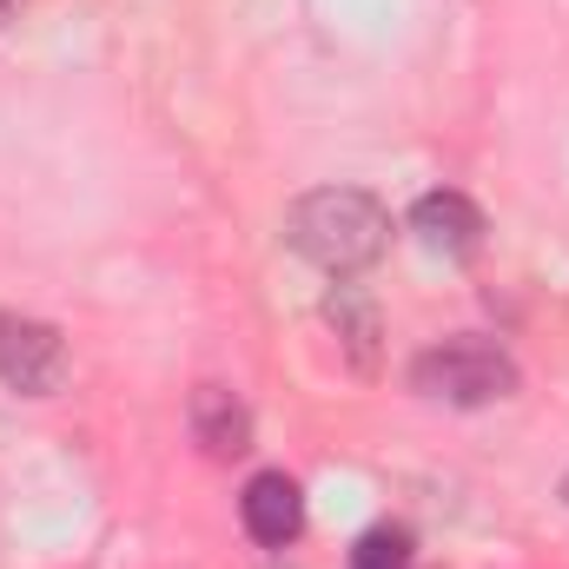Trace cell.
<instances>
[{
    "label": "cell",
    "instance_id": "6da1fadb",
    "mask_svg": "<svg viewBox=\"0 0 569 569\" xmlns=\"http://www.w3.org/2000/svg\"><path fill=\"white\" fill-rule=\"evenodd\" d=\"M284 246L331 279L371 272L391 252V212L365 186H318L284 206Z\"/></svg>",
    "mask_w": 569,
    "mask_h": 569
},
{
    "label": "cell",
    "instance_id": "7a4b0ae2",
    "mask_svg": "<svg viewBox=\"0 0 569 569\" xmlns=\"http://www.w3.org/2000/svg\"><path fill=\"white\" fill-rule=\"evenodd\" d=\"M411 391L430 405H450V411H483L517 391V358L490 338H443V345L418 351Z\"/></svg>",
    "mask_w": 569,
    "mask_h": 569
},
{
    "label": "cell",
    "instance_id": "3957f363",
    "mask_svg": "<svg viewBox=\"0 0 569 569\" xmlns=\"http://www.w3.org/2000/svg\"><path fill=\"white\" fill-rule=\"evenodd\" d=\"M0 385L20 398H53L67 385V338L47 318L0 311Z\"/></svg>",
    "mask_w": 569,
    "mask_h": 569
},
{
    "label": "cell",
    "instance_id": "277c9868",
    "mask_svg": "<svg viewBox=\"0 0 569 569\" xmlns=\"http://www.w3.org/2000/svg\"><path fill=\"white\" fill-rule=\"evenodd\" d=\"M411 232H418V246H425L430 259H443V266H470L477 252H483V212L463 199V192H425L418 206H411Z\"/></svg>",
    "mask_w": 569,
    "mask_h": 569
},
{
    "label": "cell",
    "instance_id": "5b68a950",
    "mask_svg": "<svg viewBox=\"0 0 569 569\" xmlns=\"http://www.w3.org/2000/svg\"><path fill=\"white\" fill-rule=\"evenodd\" d=\"M239 523L259 550H291L305 537V490L284 470H259L239 497Z\"/></svg>",
    "mask_w": 569,
    "mask_h": 569
},
{
    "label": "cell",
    "instance_id": "8992f818",
    "mask_svg": "<svg viewBox=\"0 0 569 569\" xmlns=\"http://www.w3.org/2000/svg\"><path fill=\"white\" fill-rule=\"evenodd\" d=\"M186 425H192V443L212 457V463H232L252 450V411L226 391V385H199L192 405H186Z\"/></svg>",
    "mask_w": 569,
    "mask_h": 569
},
{
    "label": "cell",
    "instance_id": "52a82bcc",
    "mask_svg": "<svg viewBox=\"0 0 569 569\" xmlns=\"http://www.w3.org/2000/svg\"><path fill=\"white\" fill-rule=\"evenodd\" d=\"M325 325L338 331V345H345V358H351V371H378V338H385V318H378V305L358 291V284H331V298H325Z\"/></svg>",
    "mask_w": 569,
    "mask_h": 569
},
{
    "label": "cell",
    "instance_id": "ba28073f",
    "mask_svg": "<svg viewBox=\"0 0 569 569\" xmlns=\"http://www.w3.org/2000/svg\"><path fill=\"white\" fill-rule=\"evenodd\" d=\"M351 569H411V530H405V523L365 530L358 550H351Z\"/></svg>",
    "mask_w": 569,
    "mask_h": 569
},
{
    "label": "cell",
    "instance_id": "9c48e42d",
    "mask_svg": "<svg viewBox=\"0 0 569 569\" xmlns=\"http://www.w3.org/2000/svg\"><path fill=\"white\" fill-rule=\"evenodd\" d=\"M563 503H569V470H563Z\"/></svg>",
    "mask_w": 569,
    "mask_h": 569
},
{
    "label": "cell",
    "instance_id": "30bf717a",
    "mask_svg": "<svg viewBox=\"0 0 569 569\" xmlns=\"http://www.w3.org/2000/svg\"><path fill=\"white\" fill-rule=\"evenodd\" d=\"M7 7H13V0H0V13H7Z\"/></svg>",
    "mask_w": 569,
    "mask_h": 569
}]
</instances>
